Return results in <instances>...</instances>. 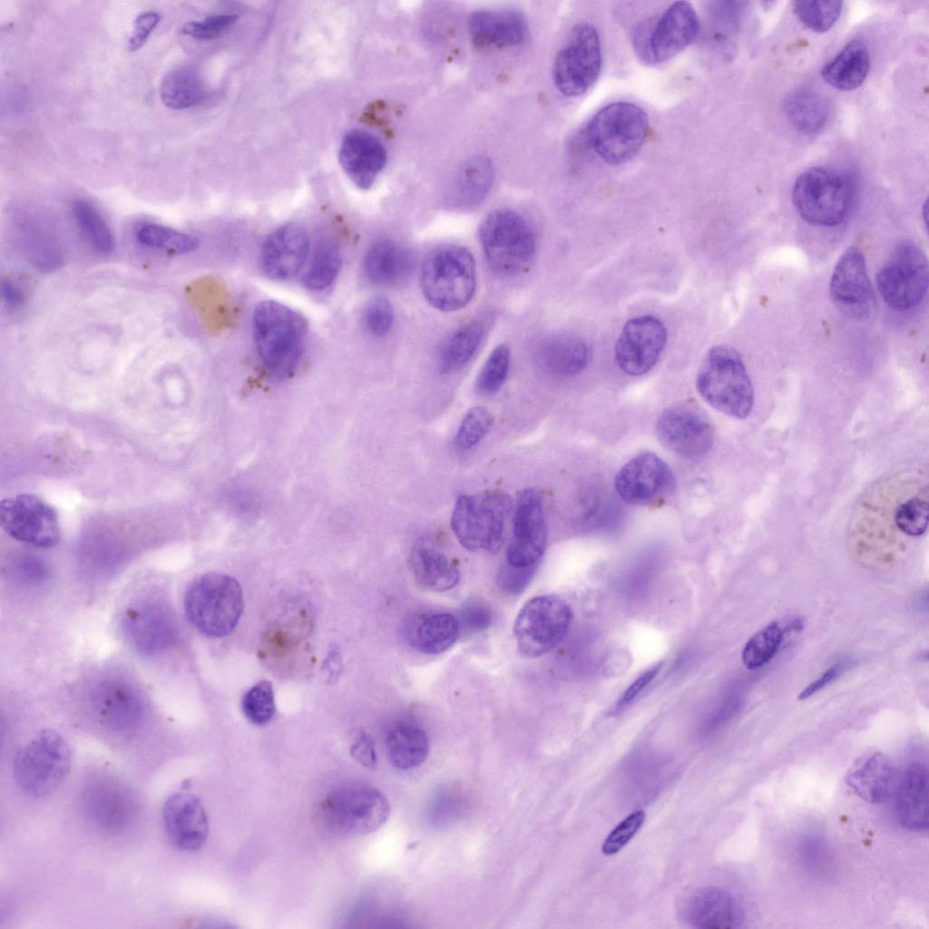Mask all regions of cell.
I'll list each match as a JSON object with an SVG mask.
<instances>
[{"label":"cell","instance_id":"6da1fadb","mask_svg":"<svg viewBox=\"0 0 929 929\" xmlns=\"http://www.w3.org/2000/svg\"><path fill=\"white\" fill-rule=\"evenodd\" d=\"M253 332L259 357L275 377H285L297 367L307 331L305 318L275 300H263L253 312Z\"/></svg>","mask_w":929,"mask_h":929},{"label":"cell","instance_id":"7a4b0ae2","mask_svg":"<svg viewBox=\"0 0 929 929\" xmlns=\"http://www.w3.org/2000/svg\"><path fill=\"white\" fill-rule=\"evenodd\" d=\"M188 621L209 638H222L237 626L243 611L240 583L231 576L208 572L195 578L184 595Z\"/></svg>","mask_w":929,"mask_h":929},{"label":"cell","instance_id":"3957f363","mask_svg":"<svg viewBox=\"0 0 929 929\" xmlns=\"http://www.w3.org/2000/svg\"><path fill=\"white\" fill-rule=\"evenodd\" d=\"M701 397L718 411L738 419L752 410L754 391L745 365L738 352L727 346H716L706 354L697 376Z\"/></svg>","mask_w":929,"mask_h":929},{"label":"cell","instance_id":"277c9868","mask_svg":"<svg viewBox=\"0 0 929 929\" xmlns=\"http://www.w3.org/2000/svg\"><path fill=\"white\" fill-rule=\"evenodd\" d=\"M420 280L431 306L441 311L461 309L471 301L476 288L474 257L464 247H440L425 259Z\"/></svg>","mask_w":929,"mask_h":929},{"label":"cell","instance_id":"5b68a950","mask_svg":"<svg viewBox=\"0 0 929 929\" xmlns=\"http://www.w3.org/2000/svg\"><path fill=\"white\" fill-rule=\"evenodd\" d=\"M855 194L853 177L829 167H812L796 179L793 204L799 216L815 226L832 227L848 213Z\"/></svg>","mask_w":929,"mask_h":929},{"label":"cell","instance_id":"8992f818","mask_svg":"<svg viewBox=\"0 0 929 929\" xmlns=\"http://www.w3.org/2000/svg\"><path fill=\"white\" fill-rule=\"evenodd\" d=\"M649 130L648 115L637 104L610 103L598 111L586 127L591 148L605 162L619 165L631 160L642 147Z\"/></svg>","mask_w":929,"mask_h":929},{"label":"cell","instance_id":"52a82bcc","mask_svg":"<svg viewBox=\"0 0 929 929\" xmlns=\"http://www.w3.org/2000/svg\"><path fill=\"white\" fill-rule=\"evenodd\" d=\"M510 510V497L502 491L463 494L456 499L451 527L465 549L495 552L502 545Z\"/></svg>","mask_w":929,"mask_h":929},{"label":"cell","instance_id":"ba28073f","mask_svg":"<svg viewBox=\"0 0 929 929\" xmlns=\"http://www.w3.org/2000/svg\"><path fill=\"white\" fill-rule=\"evenodd\" d=\"M479 239L490 269L502 277L523 271L535 253L532 228L521 215L510 210L490 212L479 227Z\"/></svg>","mask_w":929,"mask_h":929},{"label":"cell","instance_id":"9c48e42d","mask_svg":"<svg viewBox=\"0 0 929 929\" xmlns=\"http://www.w3.org/2000/svg\"><path fill=\"white\" fill-rule=\"evenodd\" d=\"M71 762V749L65 739L54 730L44 729L17 752L14 761V777L26 795L44 797L64 782Z\"/></svg>","mask_w":929,"mask_h":929},{"label":"cell","instance_id":"30bf717a","mask_svg":"<svg viewBox=\"0 0 929 929\" xmlns=\"http://www.w3.org/2000/svg\"><path fill=\"white\" fill-rule=\"evenodd\" d=\"M385 795L370 784L352 781L331 791L321 805L323 819L337 833L359 836L379 829L389 817Z\"/></svg>","mask_w":929,"mask_h":929},{"label":"cell","instance_id":"8fae6325","mask_svg":"<svg viewBox=\"0 0 929 929\" xmlns=\"http://www.w3.org/2000/svg\"><path fill=\"white\" fill-rule=\"evenodd\" d=\"M572 618L570 605L556 595L530 599L520 610L513 625L518 651L526 658L546 654L563 640Z\"/></svg>","mask_w":929,"mask_h":929},{"label":"cell","instance_id":"7c38bea8","mask_svg":"<svg viewBox=\"0 0 929 929\" xmlns=\"http://www.w3.org/2000/svg\"><path fill=\"white\" fill-rule=\"evenodd\" d=\"M601 64L598 32L592 24L581 23L556 55L553 70L555 86L566 96L582 95L598 80Z\"/></svg>","mask_w":929,"mask_h":929},{"label":"cell","instance_id":"4fadbf2b","mask_svg":"<svg viewBox=\"0 0 929 929\" xmlns=\"http://www.w3.org/2000/svg\"><path fill=\"white\" fill-rule=\"evenodd\" d=\"M882 298L897 310L915 307L928 286V261L924 251L913 241L899 243L876 275Z\"/></svg>","mask_w":929,"mask_h":929},{"label":"cell","instance_id":"5bb4252c","mask_svg":"<svg viewBox=\"0 0 929 929\" xmlns=\"http://www.w3.org/2000/svg\"><path fill=\"white\" fill-rule=\"evenodd\" d=\"M0 525L13 539L35 547L51 548L61 538L56 511L34 494L2 499Z\"/></svg>","mask_w":929,"mask_h":929},{"label":"cell","instance_id":"9a60e30c","mask_svg":"<svg viewBox=\"0 0 929 929\" xmlns=\"http://www.w3.org/2000/svg\"><path fill=\"white\" fill-rule=\"evenodd\" d=\"M660 442L668 450L689 460L705 456L712 446V426L698 406L682 402L667 407L656 425Z\"/></svg>","mask_w":929,"mask_h":929},{"label":"cell","instance_id":"2e32d148","mask_svg":"<svg viewBox=\"0 0 929 929\" xmlns=\"http://www.w3.org/2000/svg\"><path fill=\"white\" fill-rule=\"evenodd\" d=\"M614 486L619 496L633 505H649L670 495L675 477L669 465L650 452L628 461L617 473Z\"/></svg>","mask_w":929,"mask_h":929},{"label":"cell","instance_id":"e0dca14e","mask_svg":"<svg viewBox=\"0 0 929 929\" xmlns=\"http://www.w3.org/2000/svg\"><path fill=\"white\" fill-rule=\"evenodd\" d=\"M122 627L131 643L147 655L165 651L178 639L173 612L158 598H147L132 604L124 614Z\"/></svg>","mask_w":929,"mask_h":929},{"label":"cell","instance_id":"ac0fdd59","mask_svg":"<svg viewBox=\"0 0 929 929\" xmlns=\"http://www.w3.org/2000/svg\"><path fill=\"white\" fill-rule=\"evenodd\" d=\"M667 341L663 323L650 315L632 318L624 325L614 354L619 367L627 375L641 376L657 363Z\"/></svg>","mask_w":929,"mask_h":929},{"label":"cell","instance_id":"d6986e66","mask_svg":"<svg viewBox=\"0 0 929 929\" xmlns=\"http://www.w3.org/2000/svg\"><path fill=\"white\" fill-rule=\"evenodd\" d=\"M546 543L547 527L542 496L538 491L527 489L520 494L515 505L506 562L515 566H534L543 556Z\"/></svg>","mask_w":929,"mask_h":929},{"label":"cell","instance_id":"ffe728a7","mask_svg":"<svg viewBox=\"0 0 929 929\" xmlns=\"http://www.w3.org/2000/svg\"><path fill=\"white\" fill-rule=\"evenodd\" d=\"M830 296L844 312L865 317L873 308L875 297L865 257L856 247H849L836 262L830 280Z\"/></svg>","mask_w":929,"mask_h":929},{"label":"cell","instance_id":"44dd1931","mask_svg":"<svg viewBox=\"0 0 929 929\" xmlns=\"http://www.w3.org/2000/svg\"><path fill=\"white\" fill-rule=\"evenodd\" d=\"M162 823L169 841L181 852L198 851L208 838V816L196 795L178 792L170 796L162 807Z\"/></svg>","mask_w":929,"mask_h":929},{"label":"cell","instance_id":"7402d4cb","mask_svg":"<svg viewBox=\"0 0 929 929\" xmlns=\"http://www.w3.org/2000/svg\"><path fill=\"white\" fill-rule=\"evenodd\" d=\"M699 20L686 1L671 4L656 22L646 44L647 59L654 64L670 60L698 36Z\"/></svg>","mask_w":929,"mask_h":929},{"label":"cell","instance_id":"603a6c76","mask_svg":"<svg viewBox=\"0 0 929 929\" xmlns=\"http://www.w3.org/2000/svg\"><path fill=\"white\" fill-rule=\"evenodd\" d=\"M92 703L101 721L117 731H130L143 719L145 707L141 694L121 679L100 682L93 692Z\"/></svg>","mask_w":929,"mask_h":929},{"label":"cell","instance_id":"cb8c5ba5","mask_svg":"<svg viewBox=\"0 0 929 929\" xmlns=\"http://www.w3.org/2000/svg\"><path fill=\"white\" fill-rule=\"evenodd\" d=\"M309 252V237L300 224L284 225L268 236L261 249V267L270 279L293 278L305 264Z\"/></svg>","mask_w":929,"mask_h":929},{"label":"cell","instance_id":"d4e9b609","mask_svg":"<svg viewBox=\"0 0 929 929\" xmlns=\"http://www.w3.org/2000/svg\"><path fill=\"white\" fill-rule=\"evenodd\" d=\"M338 159L350 181L366 190L372 186L384 169L386 151L376 136L362 130H353L344 136Z\"/></svg>","mask_w":929,"mask_h":929},{"label":"cell","instance_id":"484cf974","mask_svg":"<svg viewBox=\"0 0 929 929\" xmlns=\"http://www.w3.org/2000/svg\"><path fill=\"white\" fill-rule=\"evenodd\" d=\"M686 921L703 929L736 928L743 923L740 905L729 892L719 888H701L692 893L683 907Z\"/></svg>","mask_w":929,"mask_h":929},{"label":"cell","instance_id":"4316f807","mask_svg":"<svg viewBox=\"0 0 929 929\" xmlns=\"http://www.w3.org/2000/svg\"><path fill=\"white\" fill-rule=\"evenodd\" d=\"M845 782L861 799L875 805L886 802L897 785L892 762L880 752L858 759L847 770Z\"/></svg>","mask_w":929,"mask_h":929},{"label":"cell","instance_id":"83f0119b","mask_svg":"<svg viewBox=\"0 0 929 929\" xmlns=\"http://www.w3.org/2000/svg\"><path fill=\"white\" fill-rule=\"evenodd\" d=\"M895 815L912 832L928 829V772L920 763L908 766L895 787Z\"/></svg>","mask_w":929,"mask_h":929},{"label":"cell","instance_id":"f1b7e54d","mask_svg":"<svg viewBox=\"0 0 929 929\" xmlns=\"http://www.w3.org/2000/svg\"><path fill=\"white\" fill-rule=\"evenodd\" d=\"M538 366L552 375L570 376L582 372L591 359L590 345L581 337L562 333L543 338L536 346Z\"/></svg>","mask_w":929,"mask_h":929},{"label":"cell","instance_id":"f546056e","mask_svg":"<svg viewBox=\"0 0 929 929\" xmlns=\"http://www.w3.org/2000/svg\"><path fill=\"white\" fill-rule=\"evenodd\" d=\"M15 231L29 263L37 270L53 272L63 266L64 253L52 228L34 216H21Z\"/></svg>","mask_w":929,"mask_h":929},{"label":"cell","instance_id":"4dcf8cb0","mask_svg":"<svg viewBox=\"0 0 929 929\" xmlns=\"http://www.w3.org/2000/svg\"><path fill=\"white\" fill-rule=\"evenodd\" d=\"M469 31L474 42L495 47H510L523 42L527 25L514 10H481L470 15Z\"/></svg>","mask_w":929,"mask_h":929},{"label":"cell","instance_id":"1f68e13d","mask_svg":"<svg viewBox=\"0 0 929 929\" xmlns=\"http://www.w3.org/2000/svg\"><path fill=\"white\" fill-rule=\"evenodd\" d=\"M410 567L416 583L431 592L451 590L460 579L456 565L428 539L418 541L413 547Z\"/></svg>","mask_w":929,"mask_h":929},{"label":"cell","instance_id":"d6a6232c","mask_svg":"<svg viewBox=\"0 0 929 929\" xmlns=\"http://www.w3.org/2000/svg\"><path fill=\"white\" fill-rule=\"evenodd\" d=\"M413 264L411 253L388 240L375 242L368 249L364 261L367 278L376 284L385 286L405 280L411 273Z\"/></svg>","mask_w":929,"mask_h":929},{"label":"cell","instance_id":"836d02e7","mask_svg":"<svg viewBox=\"0 0 929 929\" xmlns=\"http://www.w3.org/2000/svg\"><path fill=\"white\" fill-rule=\"evenodd\" d=\"M870 68V55L860 40L849 42L821 71L824 81L839 91H853L862 85Z\"/></svg>","mask_w":929,"mask_h":929},{"label":"cell","instance_id":"e575fe53","mask_svg":"<svg viewBox=\"0 0 929 929\" xmlns=\"http://www.w3.org/2000/svg\"><path fill=\"white\" fill-rule=\"evenodd\" d=\"M386 748L389 761L396 768L409 770L419 767L427 758L429 739L422 728L402 721L387 731Z\"/></svg>","mask_w":929,"mask_h":929},{"label":"cell","instance_id":"d590c367","mask_svg":"<svg viewBox=\"0 0 929 929\" xmlns=\"http://www.w3.org/2000/svg\"><path fill=\"white\" fill-rule=\"evenodd\" d=\"M785 112L796 130L806 135H814L828 122L831 106L827 98L819 92L801 87L787 96Z\"/></svg>","mask_w":929,"mask_h":929},{"label":"cell","instance_id":"8d00e7d4","mask_svg":"<svg viewBox=\"0 0 929 929\" xmlns=\"http://www.w3.org/2000/svg\"><path fill=\"white\" fill-rule=\"evenodd\" d=\"M460 632L455 616L448 612H436L416 622L410 632V642L422 653L436 655L450 649Z\"/></svg>","mask_w":929,"mask_h":929},{"label":"cell","instance_id":"74e56055","mask_svg":"<svg viewBox=\"0 0 929 929\" xmlns=\"http://www.w3.org/2000/svg\"><path fill=\"white\" fill-rule=\"evenodd\" d=\"M160 95L165 106L181 110L200 103L205 95L200 76L188 68L170 72L160 86Z\"/></svg>","mask_w":929,"mask_h":929},{"label":"cell","instance_id":"f35d334b","mask_svg":"<svg viewBox=\"0 0 929 929\" xmlns=\"http://www.w3.org/2000/svg\"><path fill=\"white\" fill-rule=\"evenodd\" d=\"M493 180L492 166L488 160L476 158L461 171L454 187L453 202L463 208L477 205L487 194Z\"/></svg>","mask_w":929,"mask_h":929},{"label":"cell","instance_id":"ab89813d","mask_svg":"<svg viewBox=\"0 0 929 929\" xmlns=\"http://www.w3.org/2000/svg\"><path fill=\"white\" fill-rule=\"evenodd\" d=\"M484 337V328L477 322L468 323L444 343L439 355L443 372L452 373L464 367L478 350Z\"/></svg>","mask_w":929,"mask_h":929},{"label":"cell","instance_id":"60d3db41","mask_svg":"<svg viewBox=\"0 0 929 929\" xmlns=\"http://www.w3.org/2000/svg\"><path fill=\"white\" fill-rule=\"evenodd\" d=\"M74 220L88 243L99 253L109 254L114 249L112 233L99 210L88 200L73 202Z\"/></svg>","mask_w":929,"mask_h":929},{"label":"cell","instance_id":"b9f144b4","mask_svg":"<svg viewBox=\"0 0 929 929\" xmlns=\"http://www.w3.org/2000/svg\"><path fill=\"white\" fill-rule=\"evenodd\" d=\"M135 238L143 246L172 254L191 252L200 244L198 238L193 235L152 222L139 224L135 230Z\"/></svg>","mask_w":929,"mask_h":929},{"label":"cell","instance_id":"7bdbcfd3","mask_svg":"<svg viewBox=\"0 0 929 929\" xmlns=\"http://www.w3.org/2000/svg\"><path fill=\"white\" fill-rule=\"evenodd\" d=\"M927 486L917 494H910L899 501L892 514L894 526L909 537H920L928 525Z\"/></svg>","mask_w":929,"mask_h":929},{"label":"cell","instance_id":"ee69618b","mask_svg":"<svg viewBox=\"0 0 929 929\" xmlns=\"http://www.w3.org/2000/svg\"><path fill=\"white\" fill-rule=\"evenodd\" d=\"M785 639L783 627L773 621L756 632L742 650V661L748 670H757L768 663L777 654Z\"/></svg>","mask_w":929,"mask_h":929},{"label":"cell","instance_id":"f6af8a7d","mask_svg":"<svg viewBox=\"0 0 929 929\" xmlns=\"http://www.w3.org/2000/svg\"><path fill=\"white\" fill-rule=\"evenodd\" d=\"M340 267L341 256L337 249L329 243L320 245L305 274V286L312 290L328 288L336 279Z\"/></svg>","mask_w":929,"mask_h":929},{"label":"cell","instance_id":"bcb514c9","mask_svg":"<svg viewBox=\"0 0 929 929\" xmlns=\"http://www.w3.org/2000/svg\"><path fill=\"white\" fill-rule=\"evenodd\" d=\"M842 6L841 1H797L794 3L793 11L807 28L823 33L835 24L840 16Z\"/></svg>","mask_w":929,"mask_h":929},{"label":"cell","instance_id":"7dc6e473","mask_svg":"<svg viewBox=\"0 0 929 929\" xmlns=\"http://www.w3.org/2000/svg\"><path fill=\"white\" fill-rule=\"evenodd\" d=\"M509 367V349L504 345H499L492 351L478 373L476 390L487 396L498 392L507 378Z\"/></svg>","mask_w":929,"mask_h":929},{"label":"cell","instance_id":"c3c4849f","mask_svg":"<svg viewBox=\"0 0 929 929\" xmlns=\"http://www.w3.org/2000/svg\"><path fill=\"white\" fill-rule=\"evenodd\" d=\"M245 717L255 725H265L275 713L273 688L269 681H260L244 695L241 702Z\"/></svg>","mask_w":929,"mask_h":929},{"label":"cell","instance_id":"681fc988","mask_svg":"<svg viewBox=\"0 0 929 929\" xmlns=\"http://www.w3.org/2000/svg\"><path fill=\"white\" fill-rule=\"evenodd\" d=\"M494 423L492 413L485 407L471 408L463 418L455 435V444L461 449L476 445L489 432Z\"/></svg>","mask_w":929,"mask_h":929},{"label":"cell","instance_id":"f907efd6","mask_svg":"<svg viewBox=\"0 0 929 929\" xmlns=\"http://www.w3.org/2000/svg\"><path fill=\"white\" fill-rule=\"evenodd\" d=\"M645 817V811L639 809L621 820L605 838L601 846L602 854L612 856L620 852L641 829Z\"/></svg>","mask_w":929,"mask_h":929},{"label":"cell","instance_id":"816d5d0a","mask_svg":"<svg viewBox=\"0 0 929 929\" xmlns=\"http://www.w3.org/2000/svg\"><path fill=\"white\" fill-rule=\"evenodd\" d=\"M237 20L238 16L235 15H210L202 20L185 24L181 32L196 40H211L230 29Z\"/></svg>","mask_w":929,"mask_h":929},{"label":"cell","instance_id":"f5cc1de1","mask_svg":"<svg viewBox=\"0 0 929 929\" xmlns=\"http://www.w3.org/2000/svg\"><path fill=\"white\" fill-rule=\"evenodd\" d=\"M393 309L385 297H376L368 302L364 312V324L373 336L386 335L393 324Z\"/></svg>","mask_w":929,"mask_h":929},{"label":"cell","instance_id":"db71d44e","mask_svg":"<svg viewBox=\"0 0 929 929\" xmlns=\"http://www.w3.org/2000/svg\"><path fill=\"white\" fill-rule=\"evenodd\" d=\"M95 793H92V797L95 798L98 808V816L103 818L106 823L112 820L113 824L117 820H122L124 817L123 809H126L128 806H125L124 794H122V790L118 791V788L112 785L107 784L103 786H98Z\"/></svg>","mask_w":929,"mask_h":929},{"label":"cell","instance_id":"11a10c76","mask_svg":"<svg viewBox=\"0 0 929 929\" xmlns=\"http://www.w3.org/2000/svg\"><path fill=\"white\" fill-rule=\"evenodd\" d=\"M534 566L523 567L508 563L503 564L496 576L500 590L510 594H516L524 590L529 583Z\"/></svg>","mask_w":929,"mask_h":929},{"label":"cell","instance_id":"9f6ffc18","mask_svg":"<svg viewBox=\"0 0 929 929\" xmlns=\"http://www.w3.org/2000/svg\"><path fill=\"white\" fill-rule=\"evenodd\" d=\"M457 620L460 631L465 630L469 632H478L489 627L492 622V612L484 604L472 602L464 606Z\"/></svg>","mask_w":929,"mask_h":929},{"label":"cell","instance_id":"6f0895ef","mask_svg":"<svg viewBox=\"0 0 929 929\" xmlns=\"http://www.w3.org/2000/svg\"><path fill=\"white\" fill-rule=\"evenodd\" d=\"M160 18V15L154 11L143 12L137 15L133 24V31L128 40L129 51L139 50L146 43Z\"/></svg>","mask_w":929,"mask_h":929},{"label":"cell","instance_id":"680465c9","mask_svg":"<svg viewBox=\"0 0 929 929\" xmlns=\"http://www.w3.org/2000/svg\"><path fill=\"white\" fill-rule=\"evenodd\" d=\"M848 661H839L826 670L817 680L808 684L797 696L799 700H805L823 689L825 687L836 680L847 668Z\"/></svg>","mask_w":929,"mask_h":929},{"label":"cell","instance_id":"91938a15","mask_svg":"<svg viewBox=\"0 0 929 929\" xmlns=\"http://www.w3.org/2000/svg\"><path fill=\"white\" fill-rule=\"evenodd\" d=\"M351 757L365 768H374L376 765V755L372 738L360 734L350 748Z\"/></svg>","mask_w":929,"mask_h":929},{"label":"cell","instance_id":"94428289","mask_svg":"<svg viewBox=\"0 0 929 929\" xmlns=\"http://www.w3.org/2000/svg\"><path fill=\"white\" fill-rule=\"evenodd\" d=\"M16 572L23 582L31 584L42 583L48 576L45 565L35 559L23 561L18 564Z\"/></svg>","mask_w":929,"mask_h":929},{"label":"cell","instance_id":"6125c7cd","mask_svg":"<svg viewBox=\"0 0 929 929\" xmlns=\"http://www.w3.org/2000/svg\"><path fill=\"white\" fill-rule=\"evenodd\" d=\"M662 667V663H658L651 667L641 674L636 680H634L630 687L625 690L623 696L620 700L621 705L630 703L634 698H636L640 692L655 678Z\"/></svg>","mask_w":929,"mask_h":929},{"label":"cell","instance_id":"be15d7a7","mask_svg":"<svg viewBox=\"0 0 929 929\" xmlns=\"http://www.w3.org/2000/svg\"><path fill=\"white\" fill-rule=\"evenodd\" d=\"M1 293L5 302L11 308H19L24 301V292L10 279L2 281Z\"/></svg>","mask_w":929,"mask_h":929}]
</instances>
